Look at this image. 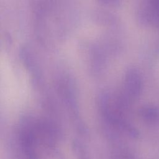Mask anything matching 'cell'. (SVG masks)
Returning a JSON list of instances; mask_svg holds the SVG:
<instances>
[{
  "mask_svg": "<svg viewBox=\"0 0 159 159\" xmlns=\"http://www.w3.org/2000/svg\"><path fill=\"white\" fill-rule=\"evenodd\" d=\"M119 0H99L101 2L106 4H114L116 2H117Z\"/></svg>",
  "mask_w": 159,
  "mask_h": 159,
  "instance_id": "8992f818",
  "label": "cell"
},
{
  "mask_svg": "<svg viewBox=\"0 0 159 159\" xmlns=\"http://www.w3.org/2000/svg\"><path fill=\"white\" fill-rule=\"evenodd\" d=\"M124 86L127 95L130 98H135L139 95L142 88V80L135 70L130 69L126 73Z\"/></svg>",
  "mask_w": 159,
  "mask_h": 159,
  "instance_id": "6da1fadb",
  "label": "cell"
},
{
  "mask_svg": "<svg viewBox=\"0 0 159 159\" xmlns=\"http://www.w3.org/2000/svg\"><path fill=\"white\" fill-rule=\"evenodd\" d=\"M151 1L152 7L157 12L159 13V0H152Z\"/></svg>",
  "mask_w": 159,
  "mask_h": 159,
  "instance_id": "5b68a950",
  "label": "cell"
},
{
  "mask_svg": "<svg viewBox=\"0 0 159 159\" xmlns=\"http://www.w3.org/2000/svg\"><path fill=\"white\" fill-rule=\"evenodd\" d=\"M144 111V115L148 117L152 120L157 118L158 116V111L154 108H148L145 109Z\"/></svg>",
  "mask_w": 159,
  "mask_h": 159,
  "instance_id": "277c9868",
  "label": "cell"
},
{
  "mask_svg": "<svg viewBox=\"0 0 159 159\" xmlns=\"http://www.w3.org/2000/svg\"><path fill=\"white\" fill-rule=\"evenodd\" d=\"M19 55L25 68L32 73L34 80L37 82L40 78V73L37 68L35 58L31 53V52L27 48L22 47L20 50Z\"/></svg>",
  "mask_w": 159,
  "mask_h": 159,
  "instance_id": "3957f363",
  "label": "cell"
},
{
  "mask_svg": "<svg viewBox=\"0 0 159 159\" xmlns=\"http://www.w3.org/2000/svg\"><path fill=\"white\" fill-rule=\"evenodd\" d=\"M36 136L34 130H24L20 134V141L28 159H37L35 150Z\"/></svg>",
  "mask_w": 159,
  "mask_h": 159,
  "instance_id": "7a4b0ae2",
  "label": "cell"
}]
</instances>
